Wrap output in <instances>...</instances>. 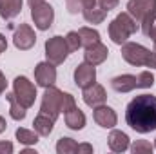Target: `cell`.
<instances>
[{
	"label": "cell",
	"mask_w": 156,
	"mask_h": 154,
	"mask_svg": "<svg viewBox=\"0 0 156 154\" xmlns=\"http://www.w3.org/2000/svg\"><path fill=\"white\" fill-rule=\"evenodd\" d=\"M125 121L140 134L156 131V96L140 94L133 98L125 109Z\"/></svg>",
	"instance_id": "1"
},
{
	"label": "cell",
	"mask_w": 156,
	"mask_h": 154,
	"mask_svg": "<svg viewBox=\"0 0 156 154\" xmlns=\"http://www.w3.org/2000/svg\"><path fill=\"white\" fill-rule=\"evenodd\" d=\"M138 27H140L138 22L127 11L125 13H120L116 18L109 24V38L113 40L116 45H122V44H125L129 40V37L133 33H136Z\"/></svg>",
	"instance_id": "2"
},
{
	"label": "cell",
	"mask_w": 156,
	"mask_h": 154,
	"mask_svg": "<svg viewBox=\"0 0 156 154\" xmlns=\"http://www.w3.org/2000/svg\"><path fill=\"white\" fill-rule=\"evenodd\" d=\"M151 53L153 51H149L147 47H144L142 44H136V42L122 44V58L134 67H147Z\"/></svg>",
	"instance_id": "3"
},
{
	"label": "cell",
	"mask_w": 156,
	"mask_h": 154,
	"mask_svg": "<svg viewBox=\"0 0 156 154\" xmlns=\"http://www.w3.org/2000/svg\"><path fill=\"white\" fill-rule=\"evenodd\" d=\"M62 94L64 91L56 89L55 85L45 87V93L42 96V105H40V113L45 116H49L51 120L56 121V118L60 116V107H62Z\"/></svg>",
	"instance_id": "4"
},
{
	"label": "cell",
	"mask_w": 156,
	"mask_h": 154,
	"mask_svg": "<svg viewBox=\"0 0 156 154\" xmlns=\"http://www.w3.org/2000/svg\"><path fill=\"white\" fill-rule=\"evenodd\" d=\"M69 45H67V40L60 35L56 37H51L49 40H45V58L47 62L55 64V65H60L67 60L69 56Z\"/></svg>",
	"instance_id": "5"
},
{
	"label": "cell",
	"mask_w": 156,
	"mask_h": 154,
	"mask_svg": "<svg viewBox=\"0 0 156 154\" xmlns=\"http://www.w3.org/2000/svg\"><path fill=\"white\" fill-rule=\"evenodd\" d=\"M13 93L26 109H29L37 100V87L26 76H16L13 80Z\"/></svg>",
	"instance_id": "6"
},
{
	"label": "cell",
	"mask_w": 156,
	"mask_h": 154,
	"mask_svg": "<svg viewBox=\"0 0 156 154\" xmlns=\"http://www.w3.org/2000/svg\"><path fill=\"white\" fill-rule=\"evenodd\" d=\"M31 18L35 22V27L40 31H45L53 26V20H55V9L51 4H47L45 0L38 2L35 5H31Z\"/></svg>",
	"instance_id": "7"
},
{
	"label": "cell",
	"mask_w": 156,
	"mask_h": 154,
	"mask_svg": "<svg viewBox=\"0 0 156 154\" xmlns=\"http://www.w3.org/2000/svg\"><path fill=\"white\" fill-rule=\"evenodd\" d=\"M13 44H15V47L20 49V51H29V49L37 44V35H35L33 27L27 26V24H20V26L15 29Z\"/></svg>",
	"instance_id": "8"
},
{
	"label": "cell",
	"mask_w": 156,
	"mask_h": 154,
	"mask_svg": "<svg viewBox=\"0 0 156 154\" xmlns=\"http://www.w3.org/2000/svg\"><path fill=\"white\" fill-rule=\"evenodd\" d=\"M153 11H156V0H129L127 2V13L138 22V26Z\"/></svg>",
	"instance_id": "9"
},
{
	"label": "cell",
	"mask_w": 156,
	"mask_h": 154,
	"mask_svg": "<svg viewBox=\"0 0 156 154\" xmlns=\"http://www.w3.org/2000/svg\"><path fill=\"white\" fill-rule=\"evenodd\" d=\"M73 76H75L76 87L85 89V87H89V85H93L96 82V65H91L87 62H82V64L76 65Z\"/></svg>",
	"instance_id": "10"
},
{
	"label": "cell",
	"mask_w": 156,
	"mask_h": 154,
	"mask_svg": "<svg viewBox=\"0 0 156 154\" xmlns=\"http://www.w3.org/2000/svg\"><path fill=\"white\" fill-rule=\"evenodd\" d=\"M35 80L40 87H49L55 85L56 82V67L51 62H40L38 65L35 67Z\"/></svg>",
	"instance_id": "11"
},
{
	"label": "cell",
	"mask_w": 156,
	"mask_h": 154,
	"mask_svg": "<svg viewBox=\"0 0 156 154\" xmlns=\"http://www.w3.org/2000/svg\"><path fill=\"white\" fill-rule=\"evenodd\" d=\"M83 93H82V96H83V102H85V105H89V107H98V105H102V103H105V100H107V93H105V89H104V85H100V83H93V85H89V87H85V89H82Z\"/></svg>",
	"instance_id": "12"
},
{
	"label": "cell",
	"mask_w": 156,
	"mask_h": 154,
	"mask_svg": "<svg viewBox=\"0 0 156 154\" xmlns=\"http://www.w3.org/2000/svg\"><path fill=\"white\" fill-rule=\"evenodd\" d=\"M93 118H94V121H96L102 129H113L118 123V116H116V113H115V109H111V107L105 105V103L94 107Z\"/></svg>",
	"instance_id": "13"
},
{
	"label": "cell",
	"mask_w": 156,
	"mask_h": 154,
	"mask_svg": "<svg viewBox=\"0 0 156 154\" xmlns=\"http://www.w3.org/2000/svg\"><path fill=\"white\" fill-rule=\"evenodd\" d=\"M109 56V49L107 45H104L102 42H96L89 47H85V53H83V60L91 65H100L107 60Z\"/></svg>",
	"instance_id": "14"
},
{
	"label": "cell",
	"mask_w": 156,
	"mask_h": 154,
	"mask_svg": "<svg viewBox=\"0 0 156 154\" xmlns=\"http://www.w3.org/2000/svg\"><path fill=\"white\" fill-rule=\"evenodd\" d=\"M111 87L116 93H131L138 89V76L134 75H120L111 80Z\"/></svg>",
	"instance_id": "15"
},
{
	"label": "cell",
	"mask_w": 156,
	"mask_h": 154,
	"mask_svg": "<svg viewBox=\"0 0 156 154\" xmlns=\"http://www.w3.org/2000/svg\"><path fill=\"white\" fill-rule=\"evenodd\" d=\"M107 145L113 152H125L129 149V136L122 131H111L109 138H107Z\"/></svg>",
	"instance_id": "16"
},
{
	"label": "cell",
	"mask_w": 156,
	"mask_h": 154,
	"mask_svg": "<svg viewBox=\"0 0 156 154\" xmlns=\"http://www.w3.org/2000/svg\"><path fill=\"white\" fill-rule=\"evenodd\" d=\"M64 120H66V125L71 131H82L85 127V114L78 107H73L71 111H67L64 114Z\"/></svg>",
	"instance_id": "17"
},
{
	"label": "cell",
	"mask_w": 156,
	"mask_h": 154,
	"mask_svg": "<svg viewBox=\"0 0 156 154\" xmlns=\"http://www.w3.org/2000/svg\"><path fill=\"white\" fill-rule=\"evenodd\" d=\"M22 11V0H0V16L4 20L15 18Z\"/></svg>",
	"instance_id": "18"
},
{
	"label": "cell",
	"mask_w": 156,
	"mask_h": 154,
	"mask_svg": "<svg viewBox=\"0 0 156 154\" xmlns=\"http://www.w3.org/2000/svg\"><path fill=\"white\" fill-rule=\"evenodd\" d=\"M53 127H55V120H51L49 116L42 114V113L33 121V129L38 132V136H49L53 132Z\"/></svg>",
	"instance_id": "19"
},
{
	"label": "cell",
	"mask_w": 156,
	"mask_h": 154,
	"mask_svg": "<svg viewBox=\"0 0 156 154\" xmlns=\"http://www.w3.org/2000/svg\"><path fill=\"white\" fill-rule=\"evenodd\" d=\"M5 98H7V102H9V114L13 120H16V121H20V120H24L26 118V107L16 100V96H15V93H7L5 94Z\"/></svg>",
	"instance_id": "20"
},
{
	"label": "cell",
	"mask_w": 156,
	"mask_h": 154,
	"mask_svg": "<svg viewBox=\"0 0 156 154\" xmlns=\"http://www.w3.org/2000/svg\"><path fill=\"white\" fill-rule=\"evenodd\" d=\"M82 15H83V18H85V22H87V24H102V22L105 20V16H107V11H105V9H102V7L96 4L94 7L85 9Z\"/></svg>",
	"instance_id": "21"
},
{
	"label": "cell",
	"mask_w": 156,
	"mask_h": 154,
	"mask_svg": "<svg viewBox=\"0 0 156 154\" xmlns=\"http://www.w3.org/2000/svg\"><path fill=\"white\" fill-rule=\"evenodd\" d=\"M98 2L96 0H66V7L71 15H78V13H83L85 9L89 7H94Z\"/></svg>",
	"instance_id": "22"
},
{
	"label": "cell",
	"mask_w": 156,
	"mask_h": 154,
	"mask_svg": "<svg viewBox=\"0 0 156 154\" xmlns=\"http://www.w3.org/2000/svg\"><path fill=\"white\" fill-rule=\"evenodd\" d=\"M78 35H80V42H82V47H89L96 42H100V33L93 27H80L78 29Z\"/></svg>",
	"instance_id": "23"
},
{
	"label": "cell",
	"mask_w": 156,
	"mask_h": 154,
	"mask_svg": "<svg viewBox=\"0 0 156 154\" xmlns=\"http://www.w3.org/2000/svg\"><path fill=\"white\" fill-rule=\"evenodd\" d=\"M15 136H16V140H18L22 145H35V143L38 142V132H37V131H29V129H24V127L16 129Z\"/></svg>",
	"instance_id": "24"
},
{
	"label": "cell",
	"mask_w": 156,
	"mask_h": 154,
	"mask_svg": "<svg viewBox=\"0 0 156 154\" xmlns=\"http://www.w3.org/2000/svg\"><path fill=\"white\" fill-rule=\"evenodd\" d=\"M78 143L73 138H60L58 143H56V152L58 154H73L76 152Z\"/></svg>",
	"instance_id": "25"
},
{
	"label": "cell",
	"mask_w": 156,
	"mask_h": 154,
	"mask_svg": "<svg viewBox=\"0 0 156 154\" xmlns=\"http://www.w3.org/2000/svg\"><path fill=\"white\" fill-rule=\"evenodd\" d=\"M131 147V152L133 154H151L154 151V145H151L149 142H145V140H138V142H134L133 145H129Z\"/></svg>",
	"instance_id": "26"
},
{
	"label": "cell",
	"mask_w": 156,
	"mask_h": 154,
	"mask_svg": "<svg viewBox=\"0 0 156 154\" xmlns=\"http://www.w3.org/2000/svg\"><path fill=\"white\" fill-rule=\"evenodd\" d=\"M154 85V75L151 71H142L138 75V89H149Z\"/></svg>",
	"instance_id": "27"
},
{
	"label": "cell",
	"mask_w": 156,
	"mask_h": 154,
	"mask_svg": "<svg viewBox=\"0 0 156 154\" xmlns=\"http://www.w3.org/2000/svg\"><path fill=\"white\" fill-rule=\"evenodd\" d=\"M154 24H156V11H153L151 15H147V16L140 22V29H142V33H144L145 37H149V33H151V29H153Z\"/></svg>",
	"instance_id": "28"
},
{
	"label": "cell",
	"mask_w": 156,
	"mask_h": 154,
	"mask_svg": "<svg viewBox=\"0 0 156 154\" xmlns=\"http://www.w3.org/2000/svg\"><path fill=\"white\" fill-rule=\"evenodd\" d=\"M66 40H67V45H69V51H71V53H73V51H78V49L82 47L78 31H69V33L66 35Z\"/></svg>",
	"instance_id": "29"
},
{
	"label": "cell",
	"mask_w": 156,
	"mask_h": 154,
	"mask_svg": "<svg viewBox=\"0 0 156 154\" xmlns=\"http://www.w3.org/2000/svg\"><path fill=\"white\" fill-rule=\"evenodd\" d=\"M73 107H76L75 96H73V94H69V93H64V94H62V107H60V111L66 114V113H67V111H71Z\"/></svg>",
	"instance_id": "30"
},
{
	"label": "cell",
	"mask_w": 156,
	"mask_h": 154,
	"mask_svg": "<svg viewBox=\"0 0 156 154\" xmlns=\"http://www.w3.org/2000/svg\"><path fill=\"white\" fill-rule=\"evenodd\" d=\"M96 2H98V5H100L102 9H105V11L109 13L111 9H115V7H116L120 0H96Z\"/></svg>",
	"instance_id": "31"
},
{
	"label": "cell",
	"mask_w": 156,
	"mask_h": 154,
	"mask_svg": "<svg viewBox=\"0 0 156 154\" xmlns=\"http://www.w3.org/2000/svg\"><path fill=\"white\" fill-rule=\"evenodd\" d=\"M76 152L78 154H91L93 152V145H89V143H78Z\"/></svg>",
	"instance_id": "32"
},
{
	"label": "cell",
	"mask_w": 156,
	"mask_h": 154,
	"mask_svg": "<svg viewBox=\"0 0 156 154\" xmlns=\"http://www.w3.org/2000/svg\"><path fill=\"white\" fill-rule=\"evenodd\" d=\"M13 152V143L11 142H0V154H11Z\"/></svg>",
	"instance_id": "33"
},
{
	"label": "cell",
	"mask_w": 156,
	"mask_h": 154,
	"mask_svg": "<svg viewBox=\"0 0 156 154\" xmlns=\"http://www.w3.org/2000/svg\"><path fill=\"white\" fill-rule=\"evenodd\" d=\"M5 87H7V82H5V76H4V73L0 71V96L4 94V91H5Z\"/></svg>",
	"instance_id": "34"
},
{
	"label": "cell",
	"mask_w": 156,
	"mask_h": 154,
	"mask_svg": "<svg viewBox=\"0 0 156 154\" xmlns=\"http://www.w3.org/2000/svg\"><path fill=\"white\" fill-rule=\"evenodd\" d=\"M5 49H7V40H5V37H4L2 33H0V54H2Z\"/></svg>",
	"instance_id": "35"
},
{
	"label": "cell",
	"mask_w": 156,
	"mask_h": 154,
	"mask_svg": "<svg viewBox=\"0 0 156 154\" xmlns=\"http://www.w3.org/2000/svg\"><path fill=\"white\" fill-rule=\"evenodd\" d=\"M147 67L156 69V51H153V53H151V58H149V64H147Z\"/></svg>",
	"instance_id": "36"
},
{
	"label": "cell",
	"mask_w": 156,
	"mask_h": 154,
	"mask_svg": "<svg viewBox=\"0 0 156 154\" xmlns=\"http://www.w3.org/2000/svg\"><path fill=\"white\" fill-rule=\"evenodd\" d=\"M5 129H7V121H5V120H4V118L0 116V134H2V132H4Z\"/></svg>",
	"instance_id": "37"
},
{
	"label": "cell",
	"mask_w": 156,
	"mask_h": 154,
	"mask_svg": "<svg viewBox=\"0 0 156 154\" xmlns=\"http://www.w3.org/2000/svg\"><path fill=\"white\" fill-rule=\"evenodd\" d=\"M149 38H151V40L156 44V24L153 26V29H151V33H149Z\"/></svg>",
	"instance_id": "38"
},
{
	"label": "cell",
	"mask_w": 156,
	"mask_h": 154,
	"mask_svg": "<svg viewBox=\"0 0 156 154\" xmlns=\"http://www.w3.org/2000/svg\"><path fill=\"white\" fill-rule=\"evenodd\" d=\"M29 2V5H35V4H38V2H44V0H27Z\"/></svg>",
	"instance_id": "39"
},
{
	"label": "cell",
	"mask_w": 156,
	"mask_h": 154,
	"mask_svg": "<svg viewBox=\"0 0 156 154\" xmlns=\"http://www.w3.org/2000/svg\"><path fill=\"white\" fill-rule=\"evenodd\" d=\"M154 149H156V140H154Z\"/></svg>",
	"instance_id": "40"
},
{
	"label": "cell",
	"mask_w": 156,
	"mask_h": 154,
	"mask_svg": "<svg viewBox=\"0 0 156 154\" xmlns=\"http://www.w3.org/2000/svg\"><path fill=\"white\" fill-rule=\"evenodd\" d=\"M154 51H156V44H154Z\"/></svg>",
	"instance_id": "41"
}]
</instances>
